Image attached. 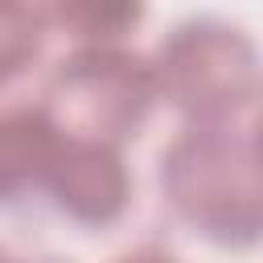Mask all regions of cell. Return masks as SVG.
<instances>
[{
  "instance_id": "5b68a950",
  "label": "cell",
  "mask_w": 263,
  "mask_h": 263,
  "mask_svg": "<svg viewBox=\"0 0 263 263\" xmlns=\"http://www.w3.org/2000/svg\"><path fill=\"white\" fill-rule=\"evenodd\" d=\"M58 144H62V127L49 119V111L41 103H16L0 115V193H4V201H21L45 185Z\"/></svg>"
},
{
  "instance_id": "7a4b0ae2",
  "label": "cell",
  "mask_w": 263,
  "mask_h": 263,
  "mask_svg": "<svg viewBox=\"0 0 263 263\" xmlns=\"http://www.w3.org/2000/svg\"><path fill=\"white\" fill-rule=\"evenodd\" d=\"M156 70L127 45H74L41 82V107L49 119L78 140L127 144L152 115Z\"/></svg>"
},
{
  "instance_id": "8992f818",
  "label": "cell",
  "mask_w": 263,
  "mask_h": 263,
  "mask_svg": "<svg viewBox=\"0 0 263 263\" xmlns=\"http://www.w3.org/2000/svg\"><path fill=\"white\" fill-rule=\"evenodd\" d=\"M140 16H144V8H136V4H95V0L45 8L49 29H66V37H74V45H123V37L140 25Z\"/></svg>"
},
{
  "instance_id": "6da1fadb",
  "label": "cell",
  "mask_w": 263,
  "mask_h": 263,
  "mask_svg": "<svg viewBox=\"0 0 263 263\" xmlns=\"http://www.w3.org/2000/svg\"><path fill=\"white\" fill-rule=\"evenodd\" d=\"M160 193L214 247L263 242V144L234 123H185L160 152Z\"/></svg>"
},
{
  "instance_id": "52a82bcc",
  "label": "cell",
  "mask_w": 263,
  "mask_h": 263,
  "mask_svg": "<svg viewBox=\"0 0 263 263\" xmlns=\"http://www.w3.org/2000/svg\"><path fill=\"white\" fill-rule=\"evenodd\" d=\"M45 33H49V21H45V8H8L4 21H0V74L4 82H12L16 74H25L41 45H45Z\"/></svg>"
},
{
  "instance_id": "30bf717a",
  "label": "cell",
  "mask_w": 263,
  "mask_h": 263,
  "mask_svg": "<svg viewBox=\"0 0 263 263\" xmlns=\"http://www.w3.org/2000/svg\"><path fill=\"white\" fill-rule=\"evenodd\" d=\"M4 263H62V259H16V255H8Z\"/></svg>"
},
{
  "instance_id": "3957f363",
  "label": "cell",
  "mask_w": 263,
  "mask_h": 263,
  "mask_svg": "<svg viewBox=\"0 0 263 263\" xmlns=\"http://www.w3.org/2000/svg\"><path fill=\"white\" fill-rule=\"evenodd\" d=\"M152 70L160 99L185 123H230L259 99V49L218 16L173 25L152 53Z\"/></svg>"
},
{
  "instance_id": "ba28073f",
  "label": "cell",
  "mask_w": 263,
  "mask_h": 263,
  "mask_svg": "<svg viewBox=\"0 0 263 263\" xmlns=\"http://www.w3.org/2000/svg\"><path fill=\"white\" fill-rule=\"evenodd\" d=\"M111 263H181L173 251H164V247H152V242H144V247H132V251H123V255H115Z\"/></svg>"
},
{
  "instance_id": "9c48e42d",
  "label": "cell",
  "mask_w": 263,
  "mask_h": 263,
  "mask_svg": "<svg viewBox=\"0 0 263 263\" xmlns=\"http://www.w3.org/2000/svg\"><path fill=\"white\" fill-rule=\"evenodd\" d=\"M251 132H255V140L263 144V99H259V111H255V123H251Z\"/></svg>"
},
{
  "instance_id": "277c9868",
  "label": "cell",
  "mask_w": 263,
  "mask_h": 263,
  "mask_svg": "<svg viewBox=\"0 0 263 263\" xmlns=\"http://www.w3.org/2000/svg\"><path fill=\"white\" fill-rule=\"evenodd\" d=\"M49 201L78 226H111L132 201V173L115 144H95L62 132L53 164L45 173Z\"/></svg>"
}]
</instances>
